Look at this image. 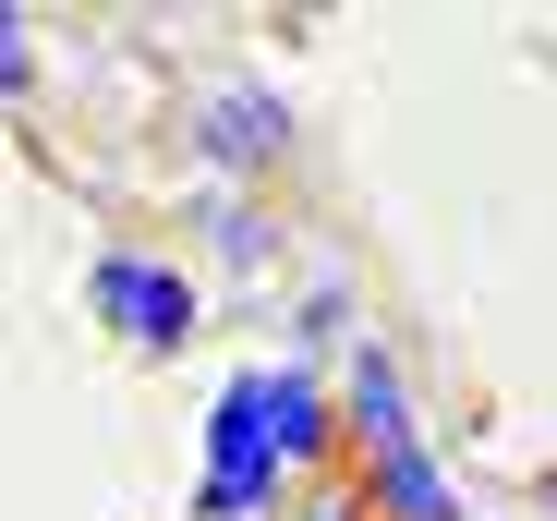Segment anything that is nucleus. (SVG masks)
<instances>
[{
	"label": "nucleus",
	"mask_w": 557,
	"mask_h": 521,
	"mask_svg": "<svg viewBox=\"0 0 557 521\" xmlns=\"http://www.w3.org/2000/svg\"><path fill=\"white\" fill-rule=\"evenodd\" d=\"M98 315L134 339V352H182V339H195V280L182 268H158V255H98Z\"/></svg>",
	"instance_id": "obj_2"
},
{
	"label": "nucleus",
	"mask_w": 557,
	"mask_h": 521,
	"mask_svg": "<svg viewBox=\"0 0 557 521\" xmlns=\"http://www.w3.org/2000/svg\"><path fill=\"white\" fill-rule=\"evenodd\" d=\"M278 146H292V110H278L267 85H219L207 98V158L219 170H267Z\"/></svg>",
	"instance_id": "obj_3"
},
{
	"label": "nucleus",
	"mask_w": 557,
	"mask_h": 521,
	"mask_svg": "<svg viewBox=\"0 0 557 521\" xmlns=\"http://www.w3.org/2000/svg\"><path fill=\"white\" fill-rule=\"evenodd\" d=\"M267 449H278V461H315V449H327V412H315L304 364H278V376H267Z\"/></svg>",
	"instance_id": "obj_5"
},
{
	"label": "nucleus",
	"mask_w": 557,
	"mask_h": 521,
	"mask_svg": "<svg viewBox=\"0 0 557 521\" xmlns=\"http://www.w3.org/2000/svg\"><path fill=\"white\" fill-rule=\"evenodd\" d=\"M267 473H278V449H267V376H231L219 388V424H207V521H243V509H267Z\"/></svg>",
	"instance_id": "obj_1"
},
{
	"label": "nucleus",
	"mask_w": 557,
	"mask_h": 521,
	"mask_svg": "<svg viewBox=\"0 0 557 521\" xmlns=\"http://www.w3.org/2000/svg\"><path fill=\"white\" fill-rule=\"evenodd\" d=\"M25 73H37L25 61V13H0V98H25Z\"/></svg>",
	"instance_id": "obj_6"
},
{
	"label": "nucleus",
	"mask_w": 557,
	"mask_h": 521,
	"mask_svg": "<svg viewBox=\"0 0 557 521\" xmlns=\"http://www.w3.org/2000/svg\"><path fill=\"white\" fill-rule=\"evenodd\" d=\"M363 461H376V497H388L400 521H460V497H448V473H436L424 437H388V449H363Z\"/></svg>",
	"instance_id": "obj_4"
}]
</instances>
